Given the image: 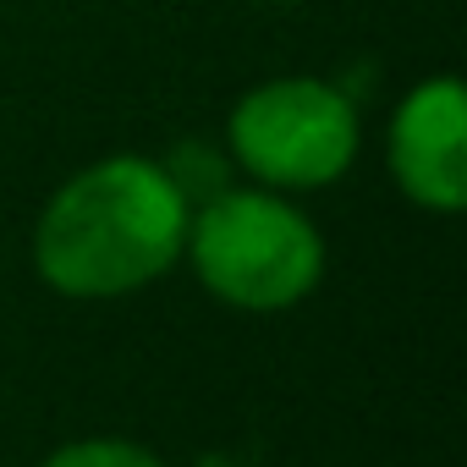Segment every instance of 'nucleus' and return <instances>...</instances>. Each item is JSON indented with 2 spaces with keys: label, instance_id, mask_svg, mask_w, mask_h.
<instances>
[{
  "label": "nucleus",
  "instance_id": "2",
  "mask_svg": "<svg viewBox=\"0 0 467 467\" xmlns=\"http://www.w3.org/2000/svg\"><path fill=\"white\" fill-rule=\"evenodd\" d=\"M198 281L248 314H281L303 303L325 275L319 225L275 187H225L187 214V248Z\"/></svg>",
  "mask_w": 467,
  "mask_h": 467
},
{
  "label": "nucleus",
  "instance_id": "3",
  "mask_svg": "<svg viewBox=\"0 0 467 467\" xmlns=\"http://www.w3.org/2000/svg\"><path fill=\"white\" fill-rule=\"evenodd\" d=\"M363 121L347 88L325 78H270L225 116V154L259 187L314 192L352 171Z\"/></svg>",
  "mask_w": 467,
  "mask_h": 467
},
{
  "label": "nucleus",
  "instance_id": "1",
  "mask_svg": "<svg viewBox=\"0 0 467 467\" xmlns=\"http://www.w3.org/2000/svg\"><path fill=\"white\" fill-rule=\"evenodd\" d=\"M187 214L160 160L105 154L50 192L34 225V265L61 297H127L182 259Z\"/></svg>",
  "mask_w": 467,
  "mask_h": 467
},
{
  "label": "nucleus",
  "instance_id": "4",
  "mask_svg": "<svg viewBox=\"0 0 467 467\" xmlns=\"http://www.w3.org/2000/svg\"><path fill=\"white\" fill-rule=\"evenodd\" d=\"M385 160L396 187L434 214H456L467 203V94L451 72L423 78L390 110Z\"/></svg>",
  "mask_w": 467,
  "mask_h": 467
},
{
  "label": "nucleus",
  "instance_id": "7",
  "mask_svg": "<svg viewBox=\"0 0 467 467\" xmlns=\"http://www.w3.org/2000/svg\"><path fill=\"white\" fill-rule=\"evenodd\" d=\"M192 467H237V462H231V456H220V451H209V456H198Z\"/></svg>",
  "mask_w": 467,
  "mask_h": 467
},
{
  "label": "nucleus",
  "instance_id": "5",
  "mask_svg": "<svg viewBox=\"0 0 467 467\" xmlns=\"http://www.w3.org/2000/svg\"><path fill=\"white\" fill-rule=\"evenodd\" d=\"M160 165H165V176L176 182V192L187 198V209H198V203L220 198L225 187H237V182H231V176H237L231 154H225V149H214V143H198V138L176 143Z\"/></svg>",
  "mask_w": 467,
  "mask_h": 467
},
{
  "label": "nucleus",
  "instance_id": "6",
  "mask_svg": "<svg viewBox=\"0 0 467 467\" xmlns=\"http://www.w3.org/2000/svg\"><path fill=\"white\" fill-rule=\"evenodd\" d=\"M39 467H165L149 445L138 440H110V434H94V440H72L61 445L56 456H45Z\"/></svg>",
  "mask_w": 467,
  "mask_h": 467
}]
</instances>
